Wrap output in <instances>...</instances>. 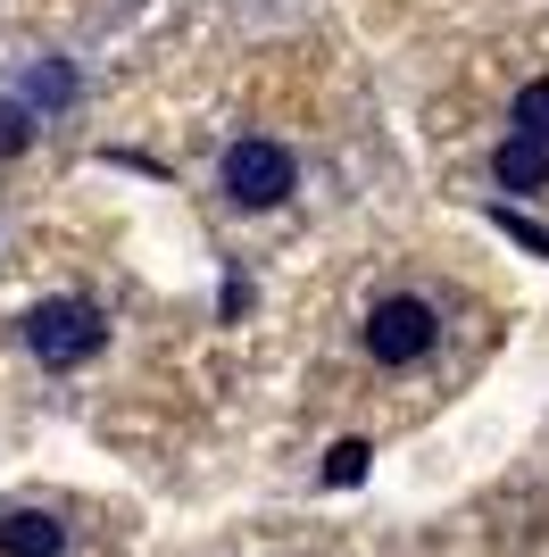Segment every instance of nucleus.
I'll return each mask as SVG.
<instances>
[{"label": "nucleus", "mask_w": 549, "mask_h": 557, "mask_svg": "<svg viewBox=\"0 0 549 557\" xmlns=\"http://www.w3.org/2000/svg\"><path fill=\"white\" fill-rule=\"evenodd\" d=\"M17 342L42 358V367H84L91 349L109 342V317L91 300H75V292H59V300H34L17 317Z\"/></svg>", "instance_id": "f257e3e1"}, {"label": "nucleus", "mask_w": 549, "mask_h": 557, "mask_svg": "<svg viewBox=\"0 0 549 557\" xmlns=\"http://www.w3.org/2000/svg\"><path fill=\"white\" fill-rule=\"evenodd\" d=\"M508 125H516V141H541L549 150V75H533L525 92L508 100Z\"/></svg>", "instance_id": "0eeeda50"}, {"label": "nucleus", "mask_w": 549, "mask_h": 557, "mask_svg": "<svg viewBox=\"0 0 549 557\" xmlns=\"http://www.w3.org/2000/svg\"><path fill=\"white\" fill-rule=\"evenodd\" d=\"M25 141H34V109H25V100H0V159H17Z\"/></svg>", "instance_id": "6e6552de"}, {"label": "nucleus", "mask_w": 549, "mask_h": 557, "mask_svg": "<svg viewBox=\"0 0 549 557\" xmlns=\"http://www.w3.org/2000/svg\"><path fill=\"white\" fill-rule=\"evenodd\" d=\"M0 557H68V524L42 516V508L0 516Z\"/></svg>", "instance_id": "20e7f679"}, {"label": "nucleus", "mask_w": 549, "mask_h": 557, "mask_svg": "<svg viewBox=\"0 0 549 557\" xmlns=\"http://www.w3.org/2000/svg\"><path fill=\"white\" fill-rule=\"evenodd\" d=\"M217 184H225L233 209H274V200L300 191V159L283 141H233L225 159H217Z\"/></svg>", "instance_id": "7ed1b4c3"}, {"label": "nucleus", "mask_w": 549, "mask_h": 557, "mask_svg": "<svg viewBox=\"0 0 549 557\" xmlns=\"http://www.w3.org/2000/svg\"><path fill=\"white\" fill-rule=\"evenodd\" d=\"M491 175H500L508 191H541V184H549V150H541V141H500Z\"/></svg>", "instance_id": "423d86ee"}, {"label": "nucleus", "mask_w": 549, "mask_h": 557, "mask_svg": "<svg viewBox=\"0 0 549 557\" xmlns=\"http://www.w3.org/2000/svg\"><path fill=\"white\" fill-rule=\"evenodd\" d=\"M17 100L34 116H42V109H68V100H75V67H68V59H34V67L17 75Z\"/></svg>", "instance_id": "39448f33"}, {"label": "nucleus", "mask_w": 549, "mask_h": 557, "mask_svg": "<svg viewBox=\"0 0 549 557\" xmlns=\"http://www.w3.org/2000/svg\"><path fill=\"white\" fill-rule=\"evenodd\" d=\"M366 458H375V449H366V442H333V458H325V483H358V474H366Z\"/></svg>", "instance_id": "1a4fd4ad"}, {"label": "nucleus", "mask_w": 549, "mask_h": 557, "mask_svg": "<svg viewBox=\"0 0 549 557\" xmlns=\"http://www.w3.org/2000/svg\"><path fill=\"white\" fill-rule=\"evenodd\" d=\"M358 342H366L375 367H416V358H434V342H441V308L425 300V292H383V300L366 308Z\"/></svg>", "instance_id": "f03ea898"}]
</instances>
